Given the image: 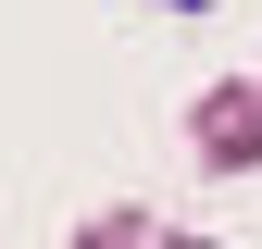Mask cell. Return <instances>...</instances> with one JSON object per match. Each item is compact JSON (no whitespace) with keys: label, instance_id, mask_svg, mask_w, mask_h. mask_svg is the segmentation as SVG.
Returning <instances> with one entry per match:
<instances>
[{"label":"cell","instance_id":"cell-1","mask_svg":"<svg viewBox=\"0 0 262 249\" xmlns=\"http://www.w3.org/2000/svg\"><path fill=\"white\" fill-rule=\"evenodd\" d=\"M187 150H200L212 175H250V162H262V87H250V75L212 87V100L187 112Z\"/></svg>","mask_w":262,"mask_h":249}]
</instances>
